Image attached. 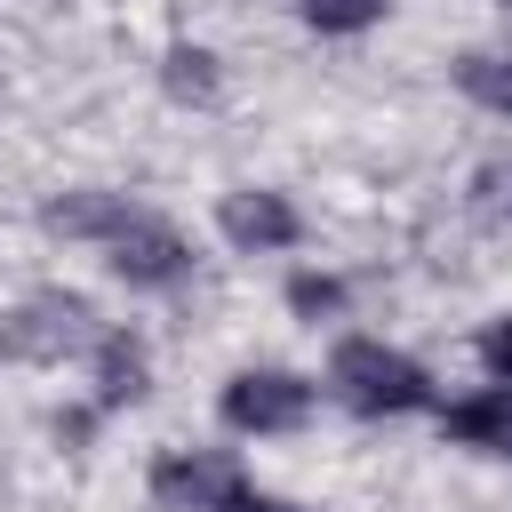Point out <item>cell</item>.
I'll use <instances>...</instances> for the list:
<instances>
[{
    "mask_svg": "<svg viewBox=\"0 0 512 512\" xmlns=\"http://www.w3.org/2000/svg\"><path fill=\"white\" fill-rule=\"evenodd\" d=\"M40 224L64 232V240H96L104 264H112L128 288H176V280L192 272V240H184L176 224H160L152 208L120 200V192H64V200L40 208Z\"/></svg>",
    "mask_w": 512,
    "mask_h": 512,
    "instance_id": "obj_1",
    "label": "cell"
},
{
    "mask_svg": "<svg viewBox=\"0 0 512 512\" xmlns=\"http://www.w3.org/2000/svg\"><path fill=\"white\" fill-rule=\"evenodd\" d=\"M328 384H336V400L352 416H416V408H432V376L408 352L376 344V336H344L336 360H328Z\"/></svg>",
    "mask_w": 512,
    "mask_h": 512,
    "instance_id": "obj_2",
    "label": "cell"
},
{
    "mask_svg": "<svg viewBox=\"0 0 512 512\" xmlns=\"http://www.w3.org/2000/svg\"><path fill=\"white\" fill-rule=\"evenodd\" d=\"M216 416L232 424V432H296L304 416H312V384L296 376V368H240L224 392H216Z\"/></svg>",
    "mask_w": 512,
    "mask_h": 512,
    "instance_id": "obj_3",
    "label": "cell"
},
{
    "mask_svg": "<svg viewBox=\"0 0 512 512\" xmlns=\"http://www.w3.org/2000/svg\"><path fill=\"white\" fill-rule=\"evenodd\" d=\"M240 464L232 456H208V448H168L152 464V504L160 512H224L240 496Z\"/></svg>",
    "mask_w": 512,
    "mask_h": 512,
    "instance_id": "obj_4",
    "label": "cell"
},
{
    "mask_svg": "<svg viewBox=\"0 0 512 512\" xmlns=\"http://www.w3.org/2000/svg\"><path fill=\"white\" fill-rule=\"evenodd\" d=\"M216 224H224V240L232 248H248V256H264V248H288L304 224H296V208L280 200V192H224L216 200Z\"/></svg>",
    "mask_w": 512,
    "mask_h": 512,
    "instance_id": "obj_5",
    "label": "cell"
},
{
    "mask_svg": "<svg viewBox=\"0 0 512 512\" xmlns=\"http://www.w3.org/2000/svg\"><path fill=\"white\" fill-rule=\"evenodd\" d=\"M440 432L456 448H480V456H512V384H488L472 400H448L440 408Z\"/></svg>",
    "mask_w": 512,
    "mask_h": 512,
    "instance_id": "obj_6",
    "label": "cell"
},
{
    "mask_svg": "<svg viewBox=\"0 0 512 512\" xmlns=\"http://www.w3.org/2000/svg\"><path fill=\"white\" fill-rule=\"evenodd\" d=\"M136 392H144V344H136V336H104V344H96V400L120 408V400H136Z\"/></svg>",
    "mask_w": 512,
    "mask_h": 512,
    "instance_id": "obj_7",
    "label": "cell"
},
{
    "mask_svg": "<svg viewBox=\"0 0 512 512\" xmlns=\"http://www.w3.org/2000/svg\"><path fill=\"white\" fill-rule=\"evenodd\" d=\"M456 88H464L472 104H488V112L512 120V56H464V64H456Z\"/></svg>",
    "mask_w": 512,
    "mask_h": 512,
    "instance_id": "obj_8",
    "label": "cell"
},
{
    "mask_svg": "<svg viewBox=\"0 0 512 512\" xmlns=\"http://www.w3.org/2000/svg\"><path fill=\"white\" fill-rule=\"evenodd\" d=\"M296 8H304V24H312V32H368L392 0H296Z\"/></svg>",
    "mask_w": 512,
    "mask_h": 512,
    "instance_id": "obj_9",
    "label": "cell"
},
{
    "mask_svg": "<svg viewBox=\"0 0 512 512\" xmlns=\"http://www.w3.org/2000/svg\"><path fill=\"white\" fill-rule=\"evenodd\" d=\"M288 304H296L304 320H320V312H344V288H336L328 272H296V280H288Z\"/></svg>",
    "mask_w": 512,
    "mask_h": 512,
    "instance_id": "obj_10",
    "label": "cell"
},
{
    "mask_svg": "<svg viewBox=\"0 0 512 512\" xmlns=\"http://www.w3.org/2000/svg\"><path fill=\"white\" fill-rule=\"evenodd\" d=\"M472 208H488V216H512V160H488V168L472 176Z\"/></svg>",
    "mask_w": 512,
    "mask_h": 512,
    "instance_id": "obj_11",
    "label": "cell"
},
{
    "mask_svg": "<svg viewBox=\"0 0 512 512\" xmlns=\"http://www.w3.org/2000/svg\"><path fill=\"white\" fill-rule=\"evenodd\" d=\"M168 88H176V96H208V88H216L208 56H200V48H176V56H168Z\"/></svg>",
    "mask_w": 512,
    "mask_h": 512,
    "instance_id": "obj_12",
    "label": "cell"
},
{
    "mask_svg": "<svg viewBox=\"0 0 512 512\" xmlns=\"http://www.w3.org/2000/svg\"><path fill=\"white\" fill-rule=\"evenodd\" d=\"M480 368H488V376H496V384H512V312H504V320H488V328H480Z\"/></svg>",
    "mask_w": 512,
    "mask_h": 512,
    "instance_id": "obj_13",
    "label": "cell"
},
{
    "mask_svg": "<svg viewBox=\"0 0 512 512\" xmlns=\"http://www.w3.org/2000/svg\"><path fill=\"white\" fill-rule=\"evenodd\" d=\"M224 512H304V504H288V496H256V488H240Z\"/></svg>",
    "mask_w": 512,
    "mask_h": 512,
    "instance_id": "obj_14",
    "label": "cell"
}]
</instances>
